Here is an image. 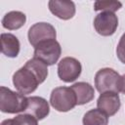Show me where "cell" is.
Masks as SVG:
<instances>
[{
    "label": "cell",
    "mask_w": 125,
    "mask_h": 125,
    "mask_svg": "<svg viewBox=\"0 0 125 125\" xmlns=\"http://www.w3.org/2000/svg\"><path fill=\"white\" fill-rule=\"evenodd\" d=\"M27 106V98L10 90L7 87H0V109L5 113H18L24 111Z\"/></svg>",
    "instance_id": "1"
},
{
    "label": "cell",
    "mask_w": 125,
    "mask_h": 125,
    "mask_svg": "<svg viewBox=\"0 0 125 125\" xmlns=\"http://www.w3.org/2000/svg\"><path fill=\"white\" fill-rule=\"evenodd\" d=\"M95 86L101 94L104 92L118 93L121 90V76L112 68H101L95 75Z\"/></svg>",
    "instance_id": "2"
},
{
    "label": "cell",
    "mask_w": 125,
    "mask_h": 125,
    "mask_svg": "<svg viewBox=\"0 0 125 125\" xmlns=\"http://www.w3.org/2000/svg\"><path fill=\"white\" fill-rule=\"evenodd\" d=\"M50 104L56 110L66 112L77 104L75 93L71 87H57L51 93Z\"/></svg>",
    "instance_id": "3"
},
{
    "label": "cell",
    "mask_w": 125,
    "mask_h": 125,
    "mask_svg": "<svg viewBox=\"0 0 125 125\" xmlns=\"http://www.w3.org/2000/svg\"><path fill=\"white\" fill-rule=\"evenodd\" d=\"M13 84L19 93L27 95L34 92L41 83L33 71L23 65L14 73Z\"/></svg>",
    "instance_id": "4"
},
{
    "label": "cell",
    "mask_w": 125,
    "mask_h": 125,
    "mask_svg": "<svg viewBox=\"0 0 125 125\" xmlns=\"http://www.w3.org/2000/svg\"><path fill=\"white\" fill-rule=\"evenodd\" d=\"M62 54V48L57 40H48L38 44L34 48V56L47 65H53L56 63Z\"/></svg>",
    "instance_id": "5"
},
{
    "label": "cell",
    "mask_w": 125,
    "mask_h": 125,
    "mask_svg": "<svg viewBox=\"0 0 125 125\" xmlns=\"http://www.w3.org/2000/svg\"><path fill=\"white\" fill-rule=\"evenodd\" d=\"M28 41L34 48L45 41L56 40L57 32L55 27L48 22H36L31 25L27 33Z\"/></svg>",
    "instance_id": "6"
},
{
    "label": "cell",
    "mask_w": 125,
    "mask_h": 125,
    "mask_svg": "<svg viewBox=\"0 0 125 125\" xmlns=\"http://www.w3.org/2000/svg\"><path fill=\"white\" fill-rule=\"evenodd\" d=\"M82 66L78 60L72 57H65L58 63V75L63 82L75 81L81 74Z\"/></svg>",
    "instance_id": "7"
},
{
    "label": "cell",
    "mask_w": 125,
    "mask_h": 125,
    "mask_svg": "<svg viewBox=\"0 0 125 125\" xmlns=\"http://www.w3.org/2000/svg\"><path fill=\"white\" fill-rule=\"evenodd\" d=\"M118 26V18L114 13L101 12L94 20V27L102 36L112 35Z\"/></svg>",
    "instance_id": "8"
},
{
    "label": "cell",
    "mask_w": 125,
    "mask_h": 125,
    "mask_svg": "<svg viewBox=\"0 0 125 125\" xmlns=\"http://www.w3.org/2000/svg\"><path fill=\"white\" fill-rule=\"evenodd\" d=\"M97 106L107 116L114 115L120 108V98L118 93L104 92L102 93L97 101Z\"/></svg>",
    "instance_id": "9"
},
{
    "label": "cell",
    "mask_w": 125,
    "mask_h": 125,
    "mask_svg": "<svg viewBox=\"0 0 125 125\" xmlns=\"http://www.w3.org/2000/svg\"><path fill=\"white\" fill-rule=\"evenodd\" d=\"M24 112L31 114L37 120H42L50 112L49 104L42 97H29L27 98V106Z\"/></svg>",
    "instance_id": "10"
},
{
    "label": "cell",
    "mask_w": 125,
    "mask_h": 125,
    "mask_svg": "<svg viewBox=\"0 0 125 125\" xmlns=\"http://www.w3.org/2000/svg\"><path fill=\"white\" fill-rule=\"evenodd\" d=\"M50 12L61 20L72 19L75 15V5L72 1L51 0L48 3Z\"/></svg>",
    "instance_id": "11"
},
{
    "label": "cell",
    "mask_w": 125,
    "mask_h": 125,
    "mask_svg": "<svg viewBox=\"0 0 125 125\" xmlns=\"http://www.w3.org/2000/svg\"><path fill=\"white\" fill-rule=\"evenodd\" d=\"M71 89L75 93L77 104L82 105L90 103L95 97V90L93 86L87 82H77L71 86Z\"/></svg>",
    "instance_id": "12"
},
{
    "label": "cell",
    "mask_w": 125,
    "mask_h": 125,
    "mask_svg": "<svg viewBox=\"0 0 125 125\" xmlns=\"http://www.w3.org/2000/svg\"><path fill=\"white\" fill-rule=\"evenodd\" d=\"M1 52L9 58H16L20 53L19 39L12 33H2Z\"/></svg>",
    "instance_id": "13"
},
{
    "label": "cell",
    "mask_w": 125,
    "mask_h": 125,
    "mask_svg": "<svg viewBox=\"0 0 125 125\" xmlns=\"http://www.w3.org/2000/svg\"><path fill=\"white\" fill-rule=\"evenodd\" d=\"M26 21V16L20 11H12L7 13L2 19V25L9 30H16L23 26Z\"/></svg>",
    "instance_id": "14"
},
{
    "label": "cell",
    "mask_w": 125,
    "mask_h": 125,
    "mask_svg": "<svg viewBox=\"0 0 125 125\" xmlns=\"http://www.w3.org/2000/svg\"><path fill=\"white\" fill-rule=\"evenodd\" d=\"M82 123L83 125H107L108 116L99 108L90 109L84 114Z\"/></svg>",
    "instance_id": "15"
},
{
    "label": "cell",
    "mask_w": 125,
    "mask_h": 125,
    "mask_svg": "<svg viewBox=\"0 0 125 125\" xmlns=\"http://www.w3.org/2000/svg\"><path fill=\"white\" fill-rule=\"evenodd\" d=\"M24 65L26 67H28L30 70L33 71V73L38 77L40 83H43L45 81V79L47 78V76H48V65L44 62H42V61H40L36 58H32V59L28 60L25 62Z\"/></svg>",
    "instance_id": "16"
},
{
    "label": "cell",
    "mask_w": 125,
    "mask_h": 125,
    "mask_svg": "<svg viewBox=\"0 0 125 125\" xmlns=\"http://www.w3.org/2000/svg\"><path fill=\"white\" fill-rule=\"evenodd\" d=\"M122 7L121 2L107 0V1H96L94 3V10L101 11V12H110L114 13L115 11L119 10Z\"/></svg>",
    "instance_id": "17"
},
{
    "label": "cell",
    "mask_w": 125,
    "mask_h": 125,
    "mask_svg": "<svg viewBox=\"0 0 125 125\" xmlns=\"http://www.w3.org/2000/svg\"><path fill=\"white\" fill-rule=\"evenodd\" d=\"M19 125H38L37 119L28 113L19 114L14 118Z\"/></svg>",
    "instance_id": "18"
},
{
    "label": "cell",
    "mask_w": 125,
    "mask_h": 125,
    "mask_svg": "<svg viewBox=\"0 0 125 125\" xmlns=\"http://www.w3.org/2000/svg\"><path fill=\"white\" fill-rule=\"evenodd\" d=\"M116 55L118 60L125 64V33H123L118 42V45L116 47Z\"/></svg>",
    "instance_id": "19"
},
{
    "label": "cell",
    "mask_w": 125,
    "mask_h": 125,
    "mask_svg": "<svg viewBox=\"0 0 125 125\" xmlns=\"http://www.w3.org/2000/svg\"><path fill=\"white\" fill-rule=\"evenodd\" d=\"M1 125H19V124H18L17 121L13 118V119H6V120L2 121Z\"/></svg>",
    "instance_id": "20"
},
{
    "label": "cell",
    "mask_w": 125,
    "mask_h": 125,
    "mask_svg": "<svg viewBox=\"0 0 125 125\" xmlns=\"http://www.w3.org/2000/svg\"><path fill=\"white\" fill-rule=\"evenodd\" d=\"M120 92L125 95V74H123L121 76V90H120Z\"/></svg>",
    "instance_id": "21"
}]
</instances>
